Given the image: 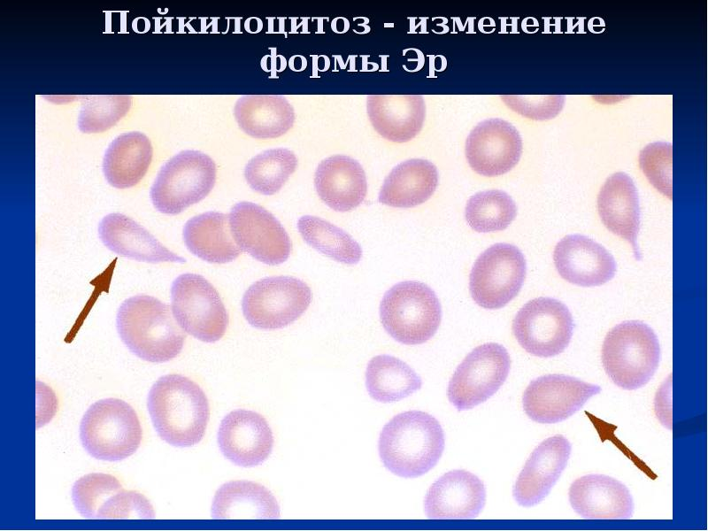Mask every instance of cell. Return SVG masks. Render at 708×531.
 <instances>
[{"label":"cell","instance_id":"1","mask_svg":"<svg viewBox=\"0 0 708 531\" xmlns=\"http://www.w3.org/2000/svg\"><path fill=\"white\" fill-rule=\"evenodd\" d=\"M147 407L153 427L167 443L193 446L203 439L210 416L202 389L181 374H166L151 387Z\"/></svg>","mask_w":708,"mask_h":531},{"label":"cell","instance_id":"2","mask_svg":"<svg viewBox=\"0 0 708 531\" xmlns=\"http://www.w3.org/2000/svg\"><path fill=\"white\" fill-rule=\"evenodd\" d=\"M384 466L404 478H416L431 470L444 449V434L430 414L409 411L397 414L382 428L378 443Z\"/></svg>","mask_w":708,"mask_h":531},{"label":"cell","instance_id":"3","mask_svg":"<svg viewBox=\"0 0 708 531\" xmlns=\"http://www.w3.org/2000/svg\"><path fill=\"white\" fill-rule=\"evenodd\" d=\"M116 327L132 353L153 363L174 358L186 338L168 304L148 295L126 299L118 310Z\"/></svg>","mask_w":708,"mask_h":531},{"label":"cell","instance_id":"4","mask_svg":"<svg viewBox=\"0 0 708 531\" xmlns=\"http://www.w3.org/2000/svg\"><path fill=\"white\" fill-rule=\"evenodd\" d=\"M660 360V346L654 331L645 323L630 320L618 324L606 335L602 363L613 383L627 390L646 385Z\"/></svg>","mask_w":708,"mask_h":531},{"label":"cell","instance_id":"5","mask_svg":"<svg viewBox=\"0 0 708 531\" xmlns=\"http://www.w3.org/2000/svg\"><path fill=\"white\" fill-rule=\"evenodd\" d=\"M380 318L387 333L403 344H421L437 331L442 308L435 291L420 281L395 284L383 296Z\"/></svg>","mask_w":708,"mask_h":531},{"label":"cell","instance_id":"6","mask_svg":"<svg viewBox=\"0 0 708 531\" xmlns=\"http://www.w3.org/2000/svg\"><path fill=\"white\" fill-rule=\"evenodd\" d=\"M80 438L87 452L96 459L119 461L139 448L142 430L135 411L118 398L94 403L84 413Z\"/></svg>","mask_w":708,"mask_h":531},{"label":"cell","instance_id":"7","mask_svg":"<svg viewBox=\"0 0 708 531\" xmlns=\"http://www.w3.org/2000/svg\"><path fill=\"white\" fill-rule=\"evenodd\" d=\"M216 165L198 150H183L166 161L150 189V199L160 212L176 215L205 198L214 187Z\"/></svg>","mask_w":708,"mask_h":531},{"label":"cell","instance_id":"8","mask_svg":"<svg viewBox=\"0 0 708 531\" xmlns=\"http://www.w3.org/2000/svg\"><path fill=\"white\" fill-rule=\"evenodd\" d=\"M171 304L177 324L193 337L214 342L225 335L227 312L216 289L202 275H179L171 287Z\"/></svg>","mask_w":708,"mask_h":531},{"label":"cell","instance_id":"9","mask_svg":"<svg viewBox=\"0 0 708 531\" xmlns=\"http://www.w3.org/2000/svg\"><path fill=\"white\" fill-rule=\"evenodd\" d=\"M311 289L292 276H272L251 284L242 299L244 318L263 330L283 328L301 317L311 304Z\"/></svg>","mask_w":708,"mask_h":531},{"label":"cell","instance_id":"10","mask_svg":"<svg viewBox=\"0 0 708 531\" xmlns=\"http://www.w3.org/2000/svg\"><path fill=\"white\" fill-rule=\"evenodd\" d=\"M527 263L519 248L509 243L489 247L475 260L469 278L473 301L489 310L503 308L519 292Z\"/></svg>","mask_w":708,"mask_h":531},{"label":"cell","instance_id":"11","mask_svg":"<svg viewBox=\"0 0 708 531\" xmlns=\"http://www.w3.org/2000/svg\"><path fill=\"white\" fill-rule=\"evenodd\" d=\"M510 368L511 358L503 345L488 342L474 348L449 382L450 402L459 411L485 402L504 384Z\"/></svg>","mask_w":708,"mask_h":531},{"label":"cell","instance_id":"12","mask_svg":"<svg viewBox=\"0 0 708 531\" xmlns=\"http://www.w3.org/2000/svg\"><path fill=\"white\" fill-rule=\"evenodd\" d=\"M573 320L568 308L550 297L528 301L517 312L512 322L513 335L528 353L550 358L563 352L573 331Z\"/></svg>","mask_w":708,"mask_h":531},{"label":"cell","instance_id":"13","mask_svg":"<svg viewBox=\"0 0 708 531\" xmlns=\"http://www.w3.org/2000/svg\"><path fill=\"white\" fill-rule=\"evenodd\" d=\"M232 237L240 250L269 266L284 263L291 252L289 236L281 223L258 204H235L228 215Z\"/></svg>","mask_w":708,"mask_h":531},{"label":"cell","instance_id":"14","mask_svg":"<svg viewBox=\"0 0 708 531\" xmlns=\"http://www.w3.org/2000/svg\"><path fill=\"white\" fill-rule=\"evenodd\" d=\"M601 388L565 374H547L530 381L522 396L526 414L534 421L552 424L576 412Z\"/></svg>","mask_w":708,"mask_h":531},{"label":"cell","instance_id":"15","mask_svg":"<svg viewBox=\"0 0 708 531\" xmlns=\"http://www.w3.org/2000/svg\"><path fill=\"white\" fill-rule=\"evenodd\" d=\"M466 158L470 167L486 177L503 175L519 161L522 140L510 122L493 118L481 121L466 141Z\"/></svg>","mask_w":708,"mask_h":531},{"label":"cell","instance_id":"16","mask_svg":"<svg viewBox=\"0 0 708 531\" xmlns=\"http://www.w3.org/2000/svg\"><path fill=\"white\" fill-rule=\"evenodd\" d=\"M218 444L233 464L251 467L271 454L273 436L266 419L253 411L237 409L227 414L218 431Z\"/></svg>","mask_w":708,"mask_h":531},{"label":"cell","instance_id":"17","mask_svg":"<svg viewBox=\"0 0 708 531\" xmlns=\"http://www.w3.org/2000/svg\"><path fill=\"white\" fill-rule=\"evenodd\" d=\"M553 260L564 280L581 287L603 285L616 273L612 255L601 244L581 235L563 237L554 249Z\"/></svg>","mask_w":708,"mask_h":531},{"label":"cell","instance_id":"18","mask_svg":"<svg viewBox=\"0 0 708 531\" xmlns=\"http://www.w3.org/2000/svg\"><path fill=\"white\" fill-rule=\"evenodd\" d=\"M572 445L563 435L543 441L531 453L513 487V497L521 506L539 504L550 492L570 458Z\"/></svg>","mask_w":708,"mask_h":531},{"label":"cell","instance_id":"19","mask_svg":"<svg viewBox=\"0 0 708 531\" xmlns=\"http://www.w3.org/2000/svg\"><path fill=\"white\" fill-rule=\"evenodd\" d=\"M486 501L483 482L465 470L444 473L429 488L424 501L427 516L432 519L475 518Z\"/></svg>","mask_w":708,"mask_h":531},{"label":"cell","instance_id":"20","mask_svg":"<svg viewBox=\"0 0 708 531\" xmlns=\"http://www.w3.org/2000/svg\"><path fill=\"white\" fill-rule=\"evenodd\" d=\"M572 508L586 519H627L634 502L628 489L620 481L604 474H588L576 479L569 489Z\"/></svg>","mask_w":708,"mask_h":531},{"label":"cell","instance_id":"21","mask_svg":"<svg viewBox=\"0 0 708 531\" xmlns=\"http://www.w3.org/2000/svg\"><path fill=\"white\" fill-rule=\"evenodd\" d=\"M314 185L322 202L342 212L358 207L367 193L362 165L346 155H333L323 159L315 171Z\"/></svg>","mask_w":708,"mask_h":531},{"label":"cell","instance_id":"22","mask_svg":"<svg viewBox=\"0 0 708 531\" xmlns=\"http://www.w3.org/2000/svg\"><path fill=\"white\" fill-rule=\"evenodd\" d=\"M597 210L604 225L632 246L635 259L642 258L637 246L640 229L638 192L633 180L625 173L611 175L597 196Z\"/></svg>","mask_w":708,"mask_h":531},{"label":"cell","instance_id":"23","mask_svg":"<svg viewBox=\"0 0 708 531\" xmlns=\"http://www.w3.org/2000/svg\"><path fill=\"white\" fill-rule=\"evenodd\" d=\"M103 243L119 256L147 263H184L142 225L121 213H110L98 225Z\"/></svg>","mask_w":708,"mask_h":531},{"label":"cell","instance_id":"24","mask_svg":"<svg viewBox=\"0 0 708 531\" xmlns=\"http://www.w3.org/2000/svg\"><path fill=\"white\" fill-rule=\"evenodd\" d=\"M366 111L375 131L386 140L403 143L421 130L426 118L422 96H368Z\"/></svg>","mask_w":708,"mask_h":531},{"label":"cell","instance_id":"25","mask_svg":"<svg viewBox=\"0 0 708 531\" xmlns=\"http://www.w3.org/2000/svg\"><path fill=\"white\" fill-rule=\"evenodd\" d=\"M438 185L436 166L427 159L412 158L396 165L385 178L379 202L396 208H412L428 200Z\"/></svg>","mask_w":708,"mask_h":531},{"label":"cell","instance_id":"26","mask_svg":"<svg viewBox=\"0 0 708 531\" xmlns=\"http://www.w3.org/2000/svg\"><path fill=\"white\" fill-rule=\"evenodd\" d=\"M239 127L257 139H273L286 134L295 121V112L282 96L252 95L240 97L234 107Z\"/></svg>","mask_w":708,"mask_h":531},{"label":"cell","instance_id":"27","mask_svg":"<svg viewBox=\"0 0 708 531\" xmlns=\"http://www.w3.org/2000/svg\"><path fill=\"white\" fill-rule=\"evenodd\" d=\"M152 156L153 148L147 135L137 131L121 134L104 153L103 173L113 188H131L144 177Z\"/></svg>","mask_w":708,"mask_h":531},{"label":"cell","instance_id":"28","mask_svg":"<svg viewBox=\"0 0 708 531\" xmlns=\"http://www.w3.org/2000/svg\"><path fill=\"white\" fill-rule=\"evenodd\" d=\"M212 513L215 519H276L280 509L264 486L250 481H231L217 490Z\"/></svg>","mask_w":708,"mask_h":531},{"label":"cell","instance_id":"29","mask_svg":"<svg viewBox=\"0 0 708 531\" xmlns=\"http://www.w3.org/2000/svg\"><path fill=\"white\" fill-rule=\"evenodd\" d=\"M227 216L219 212H206L189 219L184 225L182 237L187 249L198 258L212 264H226L240 255L232 237Z\"/></svg>","mask_w":708,"mask_h":531},{"label":"cell","instance_id":"30","mask_svg":"<svg viewBox=\"0 0 708 531\" xmlns=\"http://www.w3.org/2000/svg\"><path fill=\"white\" fill-rule=\"evenodd\" d=\"M421 385L419 376L395 357L379 355L368 362L366 386L371 397L378 402L401 400L419 390Z\"/></svg>","mask_w":708,"mask_h":531},{"label":"cell","instance_id":"31","mask_svg":"<svg viewBox=\"0 0 708 531\" xmlns=\"http://www.w3.org/2000/svg\"><path fill=\"white\" fill-rule=\"evenodd\" d=\"M297 229L306 244L337 262L356 265L362 258L360 245L347 232L319 217L302 216Z\"/></svg>","mask_w":708,"mask_h":531},{"label":"cell","instance_id":"32","mask_svg":"<svg viewBox=\"0 0 708 531\" xmlns=\"http://www.w3.org/2000/svg\"><path fill=\"white\" fill-rule=\"evenodd\" d=\"M297 166L295 153L286 148L269 149L253 157L244 168V177L256 192L272 196L287 182Z\"/></svg>","mask_w":708,"mask_h":531},{"label":"cell","instance_id":"33","mask_svg":"<svg viewBox=\"0 0 708 531\" xmlns=\"http://www.w3.org/2000/svg\"><path fill=\"white\" fill-rule=\"evenodd\" d=\"M516 215L515 202L510 195L499 189L485 190L473 195L465 209L467 224L479 233L504 230Z\"/></svg>","mask_w":708,"mask_h":531},{"label":"cell","instance_id":"34","mask_svg":"<svg viewBox=\"0 0 708 531\" xmlns=\"http://www.w3.org/2000/svg\"><path fill=\"white\" fill-rule=\"evenodd\" d=\"M131 104L132 97L127 96H87L79 115V129L87 134L104 132L128 112Z\"/></svg>","mask_w":708,"mask_h":531},{"label":"cell","instance_id":"35","mask_svg":"<svg viewBox=\"0 0 708 531\" xmlns=\"http://www.w3.org/2000/svg\"><path fill=\"white\" fill-rule=\"evenodd\" d=\"M120 489V482L111 474L88 473L74 482L73 503L83 518L96 519L100 509Z\"/></svg>","mask_w":708,"mask_h":531},{"label":"cell","instance_id":"36","mask_svg":"<svg viewBox=\"0 0 708 531\" xmlns=\"http://www.w3.org/2000/svg\"><path fill=\"white\" fill-rule=\"evenodd\" d=\"M639 165L650 183L672 199V143L655 142L648 144L640 152Z\"/></svg>","mask_w":708,"mask_h":531},{"label":"cell","instance_id":"37","mask_svg":"<svg viewBox=\"0 0 708 531\" xmlns=\"http://www.w3.org/2000/svg\"><path fill=\"white\" fill-rule=\"evenodd\" d=\"M501 99L513 112L531 119L555 118L564 106V96H503Z\"/></svg>","mask_w":708,"mask_h":531}]
</instances>
